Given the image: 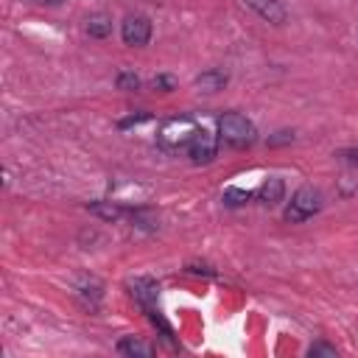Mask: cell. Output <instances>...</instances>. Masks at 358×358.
Instances as JSON below:
<instances>
[{"instance_id": "obj_18", "label": "cell", "mask_w": 358, "mask_h": 358, "mask_svg": "<svg viewBox=\"0 0 358 358\" xmlns=\"http://www.w3.org/2000/svg\"><path fill=\"white\" fill-rule=\"evenodd\" d=\"M34 3H62V0H34Z\"/></svg>"}, {"instance_id": "obj_16", "label": "cell", "mask_w": 358, "mask_h": 358, "mask_svg": "<svg viewBox=\"0 0 358 358\" xmlns=\"http://www.w3.org/2000/svg\"><path fill=\"white\" fill-rule=\"evenodd\" d=\"M154 90H159V92H171V90H176L173 76H157V78H154Z\"/></svg>"}, {"instance_id": "obj_11", "label": "cell", "mask_w": 358, "mask_h": 358, "mask_svg": "<svg viewBox=\"0 0 358 358\" xmlns=\"http://www.w3.org/2000/svg\"><path fill=\"white\" fill-rule=\"evenodd\" d=\"M87 34L95 39H106L112 34V17L106 11H95L87 17Z\"/></svg>"}, {"instance_id": "obj_14", "label": "cell", "mask_w": 358, "mask_h": 358, "mask_svg": "<svg viewBox=\"0 0 358 358\" xmlns=\"http://www.w3.org/2000/svg\"><path fill=\"white\" fill-rule=\"evenodd\" d=\"M308 355H310V358H336L338 350H336L333 344H327V341H316V344L308 347Z\"/></svg>"}, {"instance_id": "obj_15", "label": "cell", "mask_w": 358, "mask_h": 358, "mask_svg": "<svg viewBox=\"0 0 358 358\" xmlns=\"http://www.w3.org/2000/svg\"><path fill=\"white\" fill-rule=\"evenodd\" d=\"M137 87H140V78H137L134 73H129V70L117 73V90H126V92H131V90H137Z\"/></svg>"}, {"instance_id": "obj_7", "label": "cell", "mask_w": 358, "mask_h": 358, "mask_svg": "<svg viewBox=\"0 0 358 358\" xmlns=\"http://www.w3.org/2000/svg\"><path fill=\"white\" fill-rule=\"evenodd\" d=\"M129 288H131V296H134L145 310H151V302L157 299L159 285H157L154 280H148V277H137L134 282H129Z\"/></svg>"}, {"instance_id": "obj_4", "label": "cell", "mask_w": 358, "mask_h": 358, "mask_svg": "<svg viewBox=\"0 0 358 358\" xmlns=\"http://www.w3.org/2000/svg\"><path fill=\"white\" fill-rule=\"evenodd\" d=\"M215 151H218V140H215V134H213L210 129H196V134H193L190 143H187V154H190V159H193L196 165H204V162H213Z\"/></svg>"}, {"instance_id": "obj_10", "label": "cell", "mask_w": 358, "mask_h": 358, "mask_svg": "<svg viewBox=\"0 0 358 358\" xmlns=\"http://www.w3.org/2000/svg\"><path fill=\"white\" fill-rule=\"evenodd\" d=\"M117 352H120V355H140V358H151L157 350H154L148 341H143V338L126 336V338H120V341H117Z\"/></svg>"}, {"instance_id": "obj_8", "label": "cell", "mask_w": 358, "mask_h": 358, "mask_svg": "<svg viewBox=\"0 0 358 358\" xmlns=\"http://www.w3.org/2000/svg\"><path fill=\"white\" fill-rule=\"evenodd\" d=\"M227 81H229V76H227L224 70H204L201 76H196L193 87H196L199 92H218V90L227 87Z\"/></svg>"}, {"instance_id": "obj_12", "label": "cell", "mask_w": 358, "mask_h": 358, "mask_svg": "<svg viewBox=\"0 0 358 358\" xmlns=\"http://www.w3.org/2000/svg\"><path fill=\"white\" fill-rule=\"evenodd\" d=\"M87 210H90L92 215L103 218V221H117V218L123 215V210H120L117 204H112V201H90Z\"/></svg>"}, {"instance_id": "obj_3", "label": "cell", "mask_w": 358, "mask_h": 358, "mask_svg": "<svg viewBox=\"0 0 358 358\" xmlns=\"http://www.w3.org/2000/svg\"><path fill=\"white\" fill-rule=\"evenodd\" d=\"M120 36L129 48H143L151 39V20L145 14H129L120 22Z\"/></svg>"}, {"instance_id": "obj_6", "label": "cell", "mask_w": 358, "mask_h": 358, "mask_svg": "<svg viewBox=\"0 0 358 358\" xmlns=\"http://www.w3.org/2000/svg\"><path fill=\"white\" fill-rule=\"evenodd\" d=\"M260 20H266V22H271V25H282L285 22V17H288V11H285V6L280 3V0H243Z\"/></svg>"}, {"instance_id": "obj_2", "label": "cell", "mask_w": 358, "mask_h": 358, "mask_svg": "<svg viewBox=\"0 0 358 358\" xmlns=\"http://www.w3.org/2000/svg\"><path fill=\"white\" fill-rule=\"evenodd\" d=\"M319 210H322V193L316 187H310V185H302L291 196V204L285 207V221L288 224H302L310 215H316Z\"/></svg>"}, {"instance_id": "obj_5", "label": "cell", "mask_w": 358, "mask_h": 358, "mask_svg": "<svg viewBox=\"0 0 358 358\" xmlns=\"http://www.w3.org/2000/svg\"><path fill=\"white\" fill-rule=\"evenodd\" d=\"M196 123L190 120V117H179V120H168L165 126H162V131H159V140L165 143V145H185L187 148V143H190V137L196 134Z\"/></svg>"}, {"instance_id": "obj_1", "label": "cell", "mask_w": 358, "mask_h": 358, "mask_svg": "<svg viewBox=\"0 0 358 358\" xmlns=\"http://www.w3.org/2000/svg\"><path fill=\"white\" fill-rule=\"evenodd\" d=\"M218 137H221L227 145H232V148H246V145L255 143L257 131H255V123H252L246 115H241V112H227V115L218 117Z\"/></svg>"}, {"instance_id": "obj_9", "label": "cell", "mask_w": 358, "mask_h": 358, "mask_svg": "<svg viewBox=\"0 0 358 358\" xmlns=\"http://www.w3.org/2000/svg\"><path fill=\"white\" fill-rule=\"evenodd\" d=\"M282 196H285V185H282V179H280V176H268V179L260 185V190H257V199H260L266 207L280 204V201H282Z\"/></svg>"}, {"instance_id": "obj_13", "label": "cell", "mask_w": 358, "mask_h": 358, "mask_svg": "<svg viewBox=\"0 0 358 358\" xmlns=\"http://www.w3.org/2000/svg\"><path fill=\"white\" fill-rule=\"evenodd\" d=\"M249 199H252V193H249V190H241V187H227L224 196H221V201H224L227 207H241V204H246Z\"/></svg>"}, {"instance_id": "obj_17", "label": "cell", "mask_w": 358, "mask_h": 358, "mask_svg": "<svg viewBox=\"0 0 358 358\" xmlns=\"http://www.w3.org/2000/svg\"><path fill=\"white\" fill-rule=\"evenodd\" d=\"M338 159H344V162H350V165H358V148H344V151H338Z\"/></svg>"}]
</instances>
